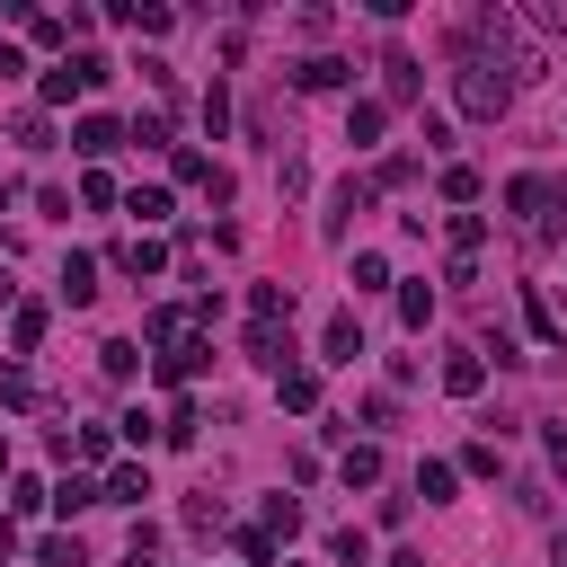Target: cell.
I'll return each instance as SVG.
<instances>
[{
  "instance_id": "obj_1",
  "label": "cell",
  "mask_w": 567,
  "mask_h": 567,
  "mask_svg": "<svg viewBox=\"0 0 567 567\" xmlns=\"http://www.w3.org/2000/svg\"><path fill=\"white\" fill-rule=\"evenodd\" d=\"M453 98H461V116H479V124H496L515 107V81L496 62H479V53H453Z\"/></svg>"
},
{
  "instance_id": "obj_2",
  "label": "cell",
  "mask_w": 567,
  "mask_h": 567,
  "mask_svg": "<svg viewBox=\"0 0 567 567\" xmlns=\"http://www.w3.org/2000/svg\"><path fill=\"white\" fill-rule=\"evenodd\" d=\"M506 204H515V222H523V240H532V249H550V240H558V213H567V186H558V178H541V169H532V178H515V186H506Z\"/></svg>"
},
{
  "instance_id": "obj_3",
  "label": "cell",
  "mask_w": 567,
  "mask_h": 567,
  "mask_svg": "<svg viewBox=\"0 0 567 567\" xmlns=\"http://www.w3.org/2000/svg\"><path fill=\"white\" fill-rule=\"evenodd\" d=\"M98 81H107V62H98V53H71V62L45 71V98L62 107V98H81V89H98Z\"/></svg>"
},
{
  "instance_id": "obj_4",
  "label": "cell",
  "mask_w": 567,
  "mask_h": 567,
  "mask_svg": "<svg viewBox=\"0 0 567 567\" xmlns=\"http://www.w3.org/2000/svg\"><path fill=\"white\" fill-rule=\"evenodd\" d=\"M249 328H293V284H257L249 293Z\"/></svg>"
},
{
  "instance_id": "obj_5",
  "label": "cell",
  "mask_w": 567,
  "mask_h": 567,
  "mask_svg": "<svg viewBox=\"0 0 567 567\" xmlns=\"http://www.w3.org/2000/svg\"><path fill=\"white\" fill-rule=\"evenodd\" d=\"M142 496H152V470H142V461H116L107 487H98V506H142Z\"/></svg>"
},
{
  "instance_id": "obj_6",
  "label": "cell",
  "mask_w": 567,
  "mask_h": 567,
  "mask_svg": "<svg viewBox=\"0 0 567 567\" xmlns=\"http://www.w3.org/2000/svg\"><path fill=\"white\" fill-rule=\"evenodd\" d=\"M444 390H453V399H479V390H487V364H479V346L444 354Z\"/></svg>"
},
{
  "instance_id": "obj_7",
  "label": "cell",
  "mask_w": 567,
  "mask_h": 567,
  "mask_svg": "<svg viewBox=\"0 0 567 567\" xmlns=\"http://www.w3.org/2000/svg\"><path fill=\"white\" fill-rule=\"evenodd\" d=\"M204 364H213V346H204V337H186V346H169V354H160V382H195Z\"/></svg>"
},
{
  "instance_id": "obj_8",
  "label": "cell",
  "mask_w": 567,
  "mask_h": 567,
  "mask_svg": "<svg viewBox=\"0 0 567 567\" xmlns=\"http://www.w3.org/2000/svg\"><path fill=\"white\" fill-rule=\"evenodd\" d=\"M116 266H124L133 284H152V275L169 266V249H160V240H124V249H116Z\"/></svg>"
},
{
  "instance_id": "obj_9",
  "label": "cell",
  "mask_w": 567,
  "mask_h": 567,
  "mask_svg": "<svg viewBox=\"0 0 567 567\" xmlns=\"http://www.w3.org/2000/svg\"><path fill=\"white\" fill-rule=\"evenodd\" d=\"M62 302H71V311L98 302V266H89V257H62Z\"/></svg>"
},
{
  "instance_id": "obj_10",
  "label": "cell",
  "mask_w": 567,
  "mask_h": 567,
  "mask_svg": "<svg viewBox=\"0 0 567 567\" xmlns=\"http://www.w3.org/2000/svg\"><path fill=\"white\" fill-rule=\"evenodd\" d=\"M382 116H390L382 98H354V107H346V142H354V152H373V133H382Z\"/></svg>"
},
{
  "instance_id": "obj_11",
  "label": "cell",
  "mask_w": 567,
  "mask_h": 567,
  "mask_svg": "<svg viewBox=\"0 0 567 567\" xmlns=\"http://www.w3.org/2000/svg\"><path fill=\"white\" fill-rule=\"evenodd\" d=\"M453 487H461L453 461H417V496H425V506H453Z\"/></svg>"
},
{
  "instance_id": "obj_12",
  "label": "cell",
  "mask_w": 567,
  "mask_h": 567,
  "mask_svg": "<svg viewBox=\"0 0 567 567\" xmlns=\"http://www.w3.org/2000/svg\"><path fill=\"white\" fill-rule=\"evenodd\" d=\"M293 81H302V89H346V81H354V62H337V53H311V62L293 71Z\"/></svg>"
},
{
  "instance_id": "obj_13",
  "label": "cell",
  "mask_w": 567,
  "mask_h": 567,
  "mask_svg": "<svg viewBox=\"0 0 567 567\" xmlns=\"http://www.w3.org/2000/svg\"><path fill=\"white\" fill-rule=\"evenodd\" d=\"M364 204H373V186H364V178H346V186L328 195V240H337V231H346V222H354Z\"/></svg>"
},
{
  "instance_id": "obj_14",
  "label": "cell",
  "mask_w": 567,
  "mask_h": 567,
  "mask_svg": "<svg viewBox=\"0 0 567 567\" xmlns=\"http://www.w3.org/2000/svg\"><path fill=\"white\" fill-rule=\"evenodd\" d=\"M275 399L293 408V417H302V408H319V373H293V364H284V373H275Z\"/></svg>"
},
{
  "instance_id": "obj_15",
  "label": "cell",
  "mask_w": 567,
  "mask_h": 567,
  "mask_svg": "<svg viewBox=\"0 0 567 567\" xmlns=\"http://www.w3.org/2000/svg\"><path fill=\"white\" fill-rule=\"evenodd\" d=\"M71 152H81V160H107V152H116V124H107V116H81V133H71Z\"/></svg>"
},
{
  "instance_id": "obj_16",
  "label": "cell",
  "mask_w": 567,
  "mask_h": 567,
  "mask_svg": "<svg viewBox=\"0 0 567 567\" xmlns=\"http://www.w3.org/2000/svg\"><path fill=\"white\" fill-rule=\"evenodd\" d=\"M354 354H364V328H354V311H337L328 319V364H354Z\"/></svg>"
},
{
  "instance_id": "obj_17",
  "label": "cell",
  "mask_w": 567,
  "mask_h": 567,
  "mask_svg": "<svg viewBox=\"0 0 567 567\" xmlns=\"http://www.w3.org/2000/svg\"><path fill=\"white\" fill-rule=\"evenodd\" d=\"M62 461H107V425H81V435H53Z\"/></svg>"
},
{
  "instance_id": "obj_18",
  "label": "cell",
  "mask_w": 567,
  "mask_h": 567,
  "mask_svg": "<svg viewBox=\"0 0 567 567\" xmlns=\"http://www.w3.org/2000/svg\"><path fill=\"white\" fill-rule=\"evenodd\" d=\"M337 479H346V487H373V479H382V453H373V444H346Z\"/></svg>"
},
{
  "instance_id": "obj_19",
  "label": "cell",
  "mask_w": 567,
  "mask_h": 567,
  "mask_svg": "<svg viewBox=\"0 0 567 567\" xmlns=\"http://www.w3.org/2000/svg\"><path fill=\"white\" fill-rule=\"evenodd\" d=\"M45 390H36V373L27 364H0V408H36Z\"/></svg>"
},
{
  "instance_id": "obj_20",
  "label": "cell",
  "mask_w": 567,
  "mask_h": 567,
  "mask_svg": "<svg viewBox=\"0 0 567 567\" xmlns=\"http://www.w3.org/2000/svg\"><path fill=\"white\" fill-rule=\"evenodd\" d=\"M284 354H293V346H284V328H249V364L284 373Z\"/></svg>"
},
{
  "instance_id": "obj_21",
  "label": "cell",
  "mask_w": 567,
  "mask_h": 567,
  "mask_svg": "<svg viewBox=\"0 0 567 567\" xmlns=\"http://www.w3.org/2000/svg\"><path fill=\"white\" fill-rule=\"evenodd\" d=\"M328 558H337V567H364V558H373V541L354 532V523H337V532H328Z\"/></svg>"
},
{
  "instance_id": "obj_22",
  "label": "cell",
  "mask_w": 567,
  "mask_h": 567,
  "mask_svg": "<svg viewBox=\"0 0 567 567\" xmlns=\"http://www.w3.org/2000/svg\"><path fill=\"white\" fill-rule=\"evenodd\" d=\"M257 523H266L275 541H293V532H302V506H293V496H266V515H257Z\"/></svg>"
},
{
  "instance_id": "obj_23",
  "label": "cell",
  "mask_w": 567,
  "mask_h": 567,
  "mask_svg": "<svg viewBox=\"0 0 567 567\" xmlns=\"http://www.w3.org/2000/svg\"><path fill=\"white\" fill-rule=\"evenodd\" d=\"M195 425H204V408H195V399H178V408L160 417V435H169V444H195Z\"/></svg>"
},
{
  "instance_id": "obj_24",
  "label": "cell",
  "mask_w": 567,
  "mask_h": 567,
  "mask_svg": "<svg viewBox=\"0 0 567 567\" xmlns=\"http://www.w3.org/2000/svg\"><path fill=\"white\" fill-rule=\"evenodd\" d=\"M53 506H62V515H89V506H98V479H62Z\"/></svg>"
},
{
  "instance_id": "obj_25",
  "label": "cell",
  "mask_w": 567,
  "mask_h": 567,
  "mask_svg": "<svg viewBox=\"0 0 567 567\" xmlns=\"http://www.w3.org/2000/svg\"><path fill=\"white\" fill-rule=\"evenodd\" d=\"M479 240H487L479 213H453V257H479Z\"/></svg>"
},
{
  "instance_id": "obj_26",
  "label": "cell",
  "mask_w": 567,
  "mask_h": 567,
  "mask_svg": "<svg viewBox=\"0 0 567 567\" xmlns=\"http://www.w3.org/2000/svg\"><path fill=\"white\" fill-rule=\"evenodd\" d=\"M523 319H532V337H541V346H558V311H550L541 293H523Z\"/></svg>"
},
{
  "instance_id": "obj_27",
  "label": "cell",
  "mask_w": 567,
  "mask_h": 567,
  "mask_svg": "<svg viewBox=\"0 0 567 567\" xmlns=\"http://www.w3.org/2000/svg\"><path fill=\"white\" fill-rule=\"evenodd\" d=\"M10 346L36 354V346H45V311H19V319H10Z\"/></svg>"
},
{
  "instance_id": "obj_28",
  "label": "cell",
  "mask_w": 567,
  "mask_h": 567,
  "mask_svg": "<svg viewBox=\"0 0 567 567\" xmlns=\"http://www.w3.org/2000/svg\"><path fill=\"white\" fill-rule=\"evenodd\" d=\"M124 204H133V213H142V222H169V186H133V195H124Z\"/></svg>"
},
{
  "instance_id": "obj_29",
  "label": "cell",
  "mask_w": 567,
  "mask_h": 567,
  "mask_svg": "<svg viewBox=\"0 0 567 567\" xmlns=\"http://www.w3.org/2000/svg\"><path fill=\"white\" fill-rule=\"evenodd\" d=\"M425 311H435V293H425V284H399V319L425 328Z\"/></svg>"
},
{
  "instance_id": "obj_30",
  "label": "cell",
  "mask_w": 567,
  "mask_h": 567,
  "mask_svg": "<svg viewBox=\"0 0 567 567\" xmlns=\"http://www.w3.org/2000/svg\"><path fill=\"white\" fill-rule=\"evenodd\" d=\"M98 364H107V373H116V382H124V373H133V364H142V346H133V337H116V346H98Z\"/></svg>"
},
{
  "instance_id": "obj_31",
  "label": "cell",
  "mask_w": 567,
  "mask_h": 567,
  "mask_svg": "<svg viewBox=\"0 0 567 567\" xmlns=\"http://www.w3.org/2000/svg\"><path fill=\"white\" fill-rule=\"evenodd\" d=\"M36 567H81V541H62V532L36 541Z\"/></svg>"
},
{
  "instance_id": "obj_32",
  "label": "cell",
  "mask_w": 567,
  "mask_h": 567,
  "mask_svg": "<svg viewBox=\"0 0 567 567\" xmlns=\"http://www.w3.org/2000/svg\"><path fill=\"white\" fill-rule=\"evenodd\" d=\"M116 425H124V444H152V435H160V417H152V408H124Z\"/></svg>"
},
{
  "instance_id": "obj_33",
  "label": "cell",
  "mask_w": 567,
  "mask_h": 567,
  "mask_svg": "<svg viewBox=\"0 0 567 567\" xmlns=\"http://www.w3.org/2000/svg\"><path fill=\"white\" fill-rule=\"evenodd\" d=\"M444 195H453V204H470V195H479V169H470V160H453V169H444Z\"/></svg>"
},
{
  "instance_id": "obj_34",
  "label": "cell",
  "mask_w": 567,
  "mask_h": 567,
  "mask_svg": "<svg viewBox=\"0 0 567 567\" xmlns=\"http://www.w3.org/2000/svg\"><path fill=\"white\" fill-rule=\"evenodd\" d=\"M240 550H249V567H275V532H266V523H249V532H240Z\"/></svg>"
},
{
  "instance_id": "obj_35",
  "label": "cell",
  "mask_w": 567,
  "mask_h": 567,
  "mask_svg": "<svg viewBox=\"0 0 567 567\" xmlns=\"http://www.w3.org/2000/svg\"><path fill=\"white\" fill-rule=\"evenodd\" d=\"M373 284H390V257L364 249V257H354V293H373Z\"/></svg>"
},
{
  "instance_id": "obj_36",
  "label": "cell",
  "mask_w": 567,
  "mask_h": 567,
  "mask_svg": "<svg viewBox=\"0 0 567 567\" xmlns=\"http://www.w3.org/2000/svg\"><path fill=\"white\" fill-rule=\"evenodd\" d=\"M382 71H390V98H417V62H408V53H390Z\"/></svg>"
},
{
  "instance_id": "obj_37",
  "label": "cell",
  "mask_w": 567,
  "mask_h": 567,
  "mask_svg": "<svg viewBox=\"0 0 567 567\" xmlns=\"http://www.w3.org/2000/svg\"><path fill=\"white\" fill-rule=\"evenodd\" d=\"M550 461H558V479H567V425H550Z\"/></svg>"
},
{
  "instance_id": "obj_38",
  "label": "cell",
  "mask_w": 567,
  "mask_h": 567,
  "mask_svg": "<svg viewBox=\"0 0 567 567\" xmlns=\"http://www.w3.org/2000/svg\"><path fill=\"white\" fill-rule=\"evenodd\" d=\"M0 558H19V532H10V515H0Z\"/></svg>"
},
{
  "instance_id": "obj_39",
  "label": "cell",
  "mask_w": 567,
  "mask_h": 567,
  "mask_svg": "<svg viewBox=\"0 0 567 567\" xmlns=\"http://www.w3.org/2000/svg\"><path fill=\"white\" fill-rule=\"evenodd\" d=\"M390 567H425V558H417V550H390Z\"/></svg>"
},
{
  "instance_id": "obj_40",
  "label": "cell",
  "mask_w": 567,
  "mask_h": 567,
  "mask_svg": "<svg viewBox=\"0 0 567 567\" xmlns=\"http://www.w3.org/2000/svg\"><path fill=\"white\" fill-rule=\"evenodd\" d=\"M550 567H567V532H558V541H550Z\"/></svg>"
},
{
  "instance_id": "obj_41",
  "label": "cell",
  "mask_w": 567,
  "mask_h": 567,
  "mask_svg": "<svg viewBox=\"0 0 567 567\" xmlns=\"http://www.w3.org/2000/svg\"><path fill=\"white\" fill-rule=\"evenodd\" d=\"M10 204H19V186H10V178H0V213H10Z\"/></svg>"
},
{
  "instance_id": "obj_42",
  "label": "cell",
  "mask_w": 567,
  "mask_h": 567,
  "mask_svg": "<svg viewBox=\"0 0 567 567\" xmlns=\"http://www.w3.org/2000/svg\"><path fill=\"white\" fill-rule=\"evenodd\" d=\"M0 479H10V444H0Z\"/></svg>"
}]
</instances>
